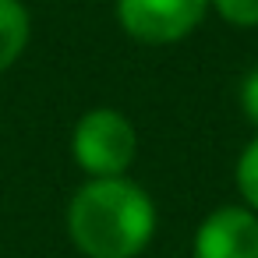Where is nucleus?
<instances>
[{
  "instance_id": "obj_1",
  "label": "nucleus",
  "mask_w": 258,
  "mask_h": 258,
  "mask_svg": "<svg viewBox=\"0 0 258 258\" xmlns=\"http://www.w3.org/2000/svg\"><path fill=\"white\" fill-rule=\"evenodd\" d=\"M156 223L152 195L131 177H89L68 202V237L85 258H138Z\"/></svg>"
},
{
  "instance_id": "obj_2",
  "label": "nucleus",
  "mask_w": 258,
  "mask_h": 258,
  "mask_svg": "<svg viewBox=\"0 0 258 258\" xmlns=\"http://www.w3.org/2000/svg\"><path fill=\"white\" fill-rule=\"evenodd\" d=\"M71 156L89 177H124L138 156V131L120 110L96 106L78 117L71 131Z\"/></svg>"
},
{
  "instance_id": "obj_3",
  "label": "nucleus",
  "mask_w": 258,
  "mask_h": 258,
  "mask_svg": "<svg viewBox=\"0 0 258 258\" xmlns=\"http://www.w3.org/2000/svg\"><path fill=\"white\" fill-rule=\"evenodd\" d=\"M209 0H117V25L145 46L187 39L209 15Z\"/></svg>"
},
{
  "instance_id": "obj_4",
  "label": "nucleus",
  "mask_w": 258,
  "mask_h": 258,
  "mask_svg": "<svg viewBox=\"0 0 258 258\" xmlns=\"http://www.w3.org/2000/svg\"><path fill=\"white\" fill-rule=\"evenodd\" d=\"M191 258H258V212L247 205L212 209L195 230Z\"/></svg>"
},
{
  "instance_id": "obj_5",
  "label": "nucleus",
  "mask_w": 258,
  "mask_h": 258,
  "mask_svg": "<svg viewBox=\"0 0 258 258\" xmlns=\"http://www.w3.org/2000/svg\"><path fill=\"white\" fill-rule=\"evenodd\" d=\"M32 36V18L22 0H0V75L18 64Z\"/></svg>"
},
{
  "instance_id": "obj_6",
  "label": "nucleus",
  "mask_w": 258,
  "mask_h": 258,
  "mask_svg": "<svg viewBox=\"0 0 258 258\" xmlns=\"http://www.w3.org/2000/svg\"><path fill=\"white\" fill-rule=\"evenodd\" d=\"M233 180H237V195L240 202L258 212V135L244 145V152L237 156V170H233Z\"/></svg>"
},
{
  "instance_id": "obj_7",
  "label": "nucleus",
  "mask_w": 258,
  "mask_h": 258,
  "mask_svg": "<svg viewBox=\"0 0 258 258\" xmlns=\"http://www.w3.org/2000/svg\"><path fill=\"white\" fill-rule=\"evenodd\" d=\"M212 11L233 29H258V0H209Z\"/></svg>"
},
{
  "instance_id": "obj_8",
  "label": "nucleus",
  "mask_w": 258,
  "mask_h": 258,
  "mask_svg": "<svg viewBox=\"0 0 258 258\" xmlns=\"http://www.w3.org/2000/svg\"><path fill=\"white\" fill-rule=\"evenodd\" d=\"M237 99H240L244 117L258 127V68H251V71L244 75V82H240V89H237Z\"/></svg>"
}]
</instances>
